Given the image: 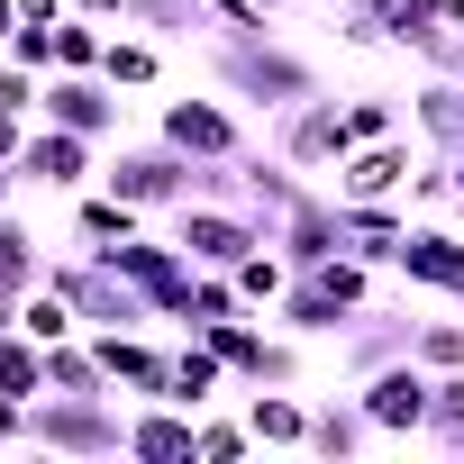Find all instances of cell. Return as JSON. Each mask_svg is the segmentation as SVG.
<instances>
[{"mask_svg":"<svg viewBox=\"0 0 464 464\" xmlns=\"http://www.w3.org/2000/svg\"><path fill=\"white\" fill-rule=\"evenodd\" d=\"M200 64H209V82L237 101V110H265V119H283L292 101L328 92L319 64L283 37V19H274V28H209V37H200Z\"/></svg>","mask_w":464,"mask_h":464,"instance_id":"obj_1","label":"cell"},{"mask_svg":"<svg viewBox=\"0 0 464 464\" xmlns=\"http://www.w3.org/2000/svg\"><path fill=\"white\" fill-rule=\"evenodd\" d=\"M37 455H128V401L119 392H46L28 401Z\"/></svg>","mask_w":464,"mask_h":464,"instance_id":"obj_2","label":"cell"},{"mask_svg":"<svg viewBox=\"0 0 464 464\" xmlns=\"http://www.w3.org/2000/svg\"><path fill=\"white\" fill-rule=\"evenodd\" d=\"M101 182H110V191H128L146 218H164V209H182V200L200 191V164H191L182 146H164V137H146V146L110 137V155H101Z\"/></svg>","mask_w":464,"mask_h":464,"instance_id":"obj_3","label":"cell"},{"mask_svg":"<svg viewBox=\"0 0 464 464\" xmlns=\"http://www.w3.org/2000/svg\"><path fill=\"white\" fill-rule=\"evenodd\" d=\"M164 237H173L191 265L237 274V265L265 246V218H256V209H237V200H182V209H164Z\"/></svg>","mask_w":464,"mask_h":464,"instance_id":"obj_4","label":"cell"},{"mask_svg":"<svg viewBox=\"0 0 464 464\" xmlns=\"http://www.w3.org/2000/svg\"><path fill=\"white\" fill-rule=\"evenodd\" d=\"M155 137L182 146L191 164L246 155V119H237V101H227V92H173V101H155Z\"/></svg>","mask_w":464,"mask_h":464,"instance_id":"obj_5","label":"cell"},{"mask_svg":"<svg viewBox=\"0 0 464 464\" xmlns=\"http://www.w3.org/2000/svg\"><path fill=\"white\" fill-rule=\"evenodd\" d=\"M265 146H274L283 164H301L310 182H319V173H337V155H346V101H337V92L292 101L283 119H265Z\"/></svg>","mask_w":464,"mask_h":464,"instance_id":"obj_6","label":"cell"},{"mask_svg":"<svg viewBox=\"0 0 464 464\" xmlns=\"http://www.w3.org/2000/svg\"><path fill=\"white\" fill-rule=\"evenodd\" d=\"M101 155H110L101 137L37 119V128H28V146H19V182H28V191H55V200H73V191H92V182H101Z\"/></svg>","mask_w":464,"mask_h":464,"instance_id":"obj_7","label":"cell"},{"mask_svg":"<svg viewBox=\"0 0 464 464\" xmlns=\"http://www.w3.org/2000/svg\"><path fill=\"white\" fill-rule=\"evenodd\" d=\"M392 274H401V292H419V301H464V227H455V218H410Z\"/></svg>","mask_w":464,"mask_h":464,"instance_id":"obj_8","label":"cell"},{"mask_svg":"<svg viewBox=\"0 0 464 464\" xmlns=\"http://www.w3.org/2000/svg\"><path fill=\"white\" fill-rule=\"evenodd\" d=\"M410 173H419V137L401 128V137L346 146L337 173H328V191H337V200H410Z\"/></svg>","mask_w":464,"mask_h":464,"instance_id":"obj_9","label":"cell"},{"mask_svg":"<svg viewBox=\"0 0 464 464\" xmlns=\"http://www.w3.org/2000/svg\"><path fill=\"white\" fill-rule=\"evenodd\" d=\"M82 337H92L110 392H128V401H164V382H173V346H164L155 328H82Z\"/></svg>","mask_w":464,"mask_h":464,"instance_id":"obj_10","label":"cell"},{"mask_svg":"<svg viewBox=\"0 0 464 464\" xmlns=\"http://www.w3.org/2000/svg\"><path fill=\"white\" fill-rule=\"evenodd\" d=\"M355 392H364V419H373L382 437H428V401H437V373H428L419 355H401V364L364 373Z\"/></svg>","mask_w":464,"mask_h":464,"instance_id":"obj_11","label":"cell"},{"mask_svg":"<svg viewBox=\"0 0 464 464\" xmlns=\"http://www.w3.org/2000/svg\"><path fill=\"white\" fill-rule=\"evenodd\" d=\"M265 319H274V328H292V337H310V346H337V337H346V319H355V301H346L328 274H292V283H283V301H274Z\"/></svg>","mask_w":464,"mask_h":464,"instance_id":"obj_12","label":"cell"},{"mask_svg":"<svg viewBox=\"0 0 464 464\" xmlns=\"http://www.w3.org/2000/svg\"><path fill=\"white\" fill-rule=\"evenodd\" d=\"M410 200H337V246L346 256H364L373 274H392L401 265V237H410Z\"/></svg>","mask_w":464,"mask_h":464,"instance_id":"obj_13","label":"cell"},{"mask_svg":"<svg viewBox=\"0 0 464 464\" xmlns=\"http://www.w3.org/2000/svg\"><path fill=\"white\" fill-rule=\"evenodd\" d=\"M137 227H155V218H146L128 191H110V182H92V191H73V200H64V237H73V246H92V256L128 246Z\"/></svg>","mask_w":464,"mask_h":464,"instance_id":"obj_14","label":"cell"},{"mask_svg":"<svg viewBox=\"0 0 464 464\" xmlns=\"http://www.w3.org/2000/svg\"><path fill=\"white\" fill-rule=\"evenodd\" d=\"M265 237L292 256V274L328 265V256H337V191H328V182H310V191H301V200H292V209L265 227Z\"/></svg>","mask_w":464,"mask_h":464,"instance_id":"obj_15","label":"cell"},{"mask_svg":"<svg viewBox=\"0 0 464 464\" xmlns=\"http://www.w3.org/2000/svg\"><path fill=\"white\" fill-rule=\"evenodd\" d=\"M46 119L110 146V137H119V82H110V73H46Z\"/></svg>","mask_w":464,"mask_h":464,"instance_id":"obj_16","label":"cell"},{"mask_svg":"<svg viewBox=\"0 0 464 464\" xmlns=\"http://www.w3.org/2000/svg\"><path fill=\"white\" fill-rule=\"evenodd\" d=\"M410 310H355L346 319V337H337V373L346 382H364V373H382V364H401L410 355Z\"/></svg>","mask_w":464,"mask_h":464,"instance_id":"obj_17","label":"cell"},{"mask_svg":"<svg viewBox=\"0 0 464 464\" xmlns=\"http://www.w3.org/2000/svg\"><path fill=\"white\" fill-rule=\"evenodd\" d=\"M191 437H200V410H182V401H128V455L137 464H191Z\"/></svg>","mask_w":464,"mask_h":464,"instance_id":"obj_18","label":"cell"},{"mask_svg":"<svg viewBox=\"0 0 464 464\" xmlns=\"http://www.w3.org/2000/svg\"><path fill=\"white\" fill-rule=\"evenodd\" d=\"M246 428H256V446L310 455V392L301 382H246Z\"/></svg>","mask_w":464,"mask_h":464,"instance_id":"obj_19","label":"cell"},{"mask_svg":"<svg viewBox=\"0 0 464 464\" xmlns=\"http://www.w3.org/2000/svg\"><path fill=\"white\" fill-rule=\"evenodd\" d=\"M382 428L364 419V392H310V455H328V464H346V455H364Z\"/></svg>","mask_w":464,"mask_h":464,"instance_id":"obj_20","label":"cell"},{"mask_svg":"<svg viewBox=\"0 0 464 464\" xmlns=\"http://www.w3.org/2000/svg\"><path fill=\"white\" fill-rule=\"evenodd\" d=\"M410 137H419V146H446V155H464V82H446V73H419V92H410Z\"/></svg>","mask_w":464,"mask_h":464,"instance_id":"obj_21","label":"cell"},{"mask_svg":"<svg viewBox=\"0 0 464 464\" xmlns=\"http://www.w3.org/2000/svg\"><path fill=\"white\" fill-rule=\"evenodd\" d=\"M227 382H237V373H227L218 364V346L200 337V328H182V346H173V382H164V401H182V410H209Z\"/></svg>","mask_w":464,"mask_h":464,"instance_id":"obj_22","label":"cell"},{"mask_svg":"<svg viewBox=\"0 0 464 464\" xmlns=\"http://www.w3.org/2000/svg\"><path fill=\"white\" fill-rule=\"evenodd\" d=\"M46 256H55V246L37 237V227L19 218V200H10V209H0V292H10V301H28V292L46 283Z\"/></svg>","mask_w":464,"mask_h":464,"instance_id":"obj_23","label":"cell"},{"mask_svg":"<svg viewBox=\"0 0 464 464\" xmlns=\"http://www.w3.org/2000/svg\"><path fill=\"white\" fill-rule=\"evenodd\" d=\"M128 28L173 55V46H200L209 37V10H200V0H128Z\"/></svg>","mask_w":464,"mask_h":464,"instance_id":"obj_24","label":"cell"},{"mask_svg":"<svg viewBox=\"0 0 464 464\" xmlns=\"http://www.w3.org/2000/svg\"><path fill=\"white\" fill-rule=\"evenodd\" d=\"M237 310H256V301L237 292V274L200 265V274H191V292H182V319H173V328H218V319H237Z\"/></svg>","mask_w":464,"mask_h":464,"instance_id":"obj_25","label":"cell"},{"mask_svg":"<svg viewBox=\"0 0 464 464\" xmlns=\"http://www.w3.org/2000/svg\"><path fill=\"white\" fill-rule=\"evenodd\" d=\"M101 73H110L119 92H155V82H164V46H155V37H137V28H110Z\"/></svg>","mask_w":464,"mask_h":464,"instance_id":"obj_26","label":"cell"},{"mask_svg":"<svg viewBox=\"0 0 464 464\" xmlns=\"http://www.w3.org/2000/svg\"><path fill=\"white\" fill-rule=\"evenodd\" d=\"M0 392L10 401H46V346L28 328H0Z\"/></svg>","mask_w":464,"mask_h":464,"instance_id":"obj_27","label":"cell"},{"mask_svg":"<svg viewBox=\"0 0 464 464\" xmlns=\"http://www.w3.org/2000/svg\"><path fill=\"white\" fill-rule=\"evenodd\" d=\"M101 55H110V28L82 19V10H64L55 19V73H101Z\"/></svg>","mask_w":464,"mask_h":464,"instance_id":"obj_28","label":"cell"},{"mask_svg":"<svg viewBox=\"0 0 464 464\" xmlns=\"http://www.w3.org/2000/svg\"><path fill=\"white\" fill-rule=\"evenodd\" d=\"M19 328H28L37 346H64V337H82V310H73V301H64L55 283H37V292L19 301Z\"/></svg>","mask_w":464,"mask_h":464,"instance_id":"obj_29","label":"cell"},{"mask_svg":"<svg viewBox=\"0 0 464 464\" xmlns=\"http://www.w3.org/2000/svg\"><path fill=\"white\" fill-rule=\"evenodd\" d=\"M401 101L392 92H346V146H373V137H401Z\"/></svg>","mask_w":464,"mask_h":464,"instance_id":"obj_30","label":"cell"},{"mask_svg":"<svg viewBox=\"0 0 464 464\" xmlns=\"http://www.w3.org/2000/svg\"><path fill=\"white\" fill-rule=\"evenodd\" d=\"M283 283H292V256H283V246L265 237V246H256V256L237 265V292H246L256 310H274V301H283Z\"/></svg>","mask_w":464,"mask_h":464,"instance_id":"obj_31","label":"cell"},{"mask_svg":"<svg viewBox=\"0 0 464 464\" xmlns=\"http://www.w3.org/2000/svg\"><path fill=\"white\" fill-rule=\"evenodd\" d=\"M410 355H419L428 373H455V364H464V310H455V319H419V328H410Z\"/></svg>","mask_w":464,"mask_h":464,"instance_id":"obj_32","label":"cell"},{"mask_svg":"<svg viewBox=\"0 0 464 464\" xmlns=\"http://www.w3.org/2000/svg\"><path fill=\"white\" fill-rule=\"evenodd\" d=\"M428 446L464 455V364H455V373H437V401H428Z\"/></svg>","mask_w":464,"mask_h":464,"instance_id":"obj_33","label":"cell"},{"mask_svg":"<svg viewBox=\"0 0 464 464\" xmlns=\"http://www.w3.org/2000/svg\"><path fill=\"white\" fill-rule=\"evenodd\" d=\"M246 446H256L246 410H237V419H209V410H200V437H191V464H237Z\"/></svg>","mask_w":464,"mask_h":464,"instance_id":"obj_34","label":"cell"},{"mask_svg":"<svg viewBox=\"0 0 464 464\" xmlns=\"http://www.w3.org/2000/svg\"><path fill=\"white\" fill-rule=\"evenodd\" d=\"M0 101H10L19 119H46V73H37V64H10V55H0Z\"/></svg>","mask_w":464,"mask_h":464,"instance_id":"obj_35","label":"cell"},{"mask_svg":"<svg viewBox=\"0 0 464 464\" xmlns=\"http://www.w3.org/2000/svg\"><path fill=\"white\" fill-rule=\"evenodd\" d=\"M10 64H37V73H55V19H19V37L0 46Z\"/></svg>","mask_w":464,"mask_h":464,"instance_id":"obj_36","label":"cell"},{"mask_svg":"<svg viewBox=\"0 0 464 464\" xmlns=\"http://www.w3.org/2000/svg\"><path fill=\"white\" fill-rule=\"evenodd\" d=\"M0 446H28V401L0 392Z\"/></svg>","mask_w":464,"mask_h":464,"instance_id":"obj_37","label":"cell"},{"mask_svg":"<svg viewBox=\"0 0 464 464\" xmlns=\"http://www.w3.org/2000/svg\"><path fill=\"white\" fill-rule=\"evenodd\" d=\"M64 10H82V19H101V28H128V0H64Z\"/></svg>","mask_w":464,"mask_h":464,"instance_id":"obj_38","label":"cell"},{"mask_svg":"<svg viewBox=\"0 0 464 464\" xmlns=\"http://www.w3.org/2000/svg\"><path fill=\"white\" fill-rule=\"evenodd\" d=\"M28 128H37V119H19L10 101H0V155H19V146H28Z\"/></svg>","mask_w":464,"mask_h":464,"instance_id":"obj_39","label":"cell"},{"mask_svg":"<svg viewBox=\"0 0 464 464\" xmlns=\"http://www.w3.org/2000/svg\"><path fill=\"white\" fill-rule=\"evenodd\" d=\"M19 19H28V10H19V0H0V46H10V37H19Z\"/></svg>","mask_w":464,"mask_h":464,"instance_id":"obj_40","label":"cell"},{"mask_svg":"<svg viewBox=\"0 0 464 464\" xmlns=\"http://www.w3.org/2000/svg\"><path fill=\"white\" fill-rule=\"evenodd\" d=\"M19 10H28V19H64V0H19Z\"/></svg>","mask_w":464,"mask_h":464,"instance_id":"obj_41","label":"cell"},{"mask_svg":"<svg viewBox=\"0 0 464 464\" xmlns=\"http://www.w3.org/2000/svg\"><path fill=\"white\" fill-rule=\"evenodd\" d=\"M256 10H265V19H292V10H301V0H256Z\"/></svg>","mask_w":464,"mask_h":464,"instance_id":"obj_42","label":"cell"},{"mask_svg":"<svg viewBox=\"0 0 464 464\" xmlns=\"http://www.w3.org/2000/svg\"><path fill=\"white\" fill-rule=\"evenodd\" d=\"M0 328H19V301H10V292H0Z\"/></svg>","mask_w":464,"mask_h":464,"instance_id":"obj_43","label":"cell"},{"mask_svg":"<svg viewBox=\"0 0 464 464\" xmlns=\"http://www.w3.org/2000/svg\"><path fill=\"white\" fill-rule=\"evenodd\" d=\"M328 10H337V0H328Z\"/></svg>","mask_w":464,"mask_h":464,"instance_id":"obj_44","label":"cell"},{"mask_svg":"<svg viewBox=\"0 0 464 464\" xmlns=\"http://www.w3.org/2000/svg\"><path fill=\"white\" fill-rule=\"evenodd\" d=\"M455 310H464V301H455Z\"/></svg>","mask_w":464,"mask_h":464,"instance_id":"obj_45","label":"cell"}]
</instances>
